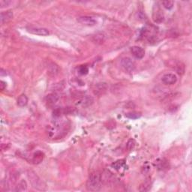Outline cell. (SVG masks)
Segmentation results:
<instances>
[{
  "mask_svg": "<svg viewBox=\"0 0 192 192\" xmlns=\"http://www.w3.org/2000/svg\"><path fill=\"white\" fill-rule=\"evenodd\" d=\"M102 175L98 172H93L89 175L86 182V188L90 191H98L102 188Z\"/></svg>",
  "mask_w": 192,
  "mask_h": 192,
  "instance_id": "1",
  "label": "cell"
},
{
  "mask_svg": "<svg viewBox=\"0 0 192 192\" xmlns=\"http://www.w3.org/2000/svg\"><path fill=\"white\" fill-rule=\"evenodd\" d=\"M29 178L30 182H31L33 188H37V189H38V190L44 189V187H45V186H42L43 183H42L41 179L38 178V176L35 174L34 172L30 171L29 173Z\"/></svg>",
  "mask_w": 192,
  "mask_h": 192,
  "instance_id": "2",
  "label": "cell"
},
{
  "mask_svg": "<svg viewBox=\"0 0 192 192\" xmlns=\"http://www.w3.org/2000/svg\"><path fill=\"white\" fill-rule=\"evenodd\" d=\"M121 64H122V68L128 72L134 71L136 67L135 62L133 61L131 59L129 58V57H125V58L122 59V61H121Z\"/></svg>",
  "mask_w": 192,
  "mask_h": 192,
  "instance_id": "3",
  "label": "cell"
},
{
  "mask_svg": "<svg viewBox=\"0 0 192 192\" xmlns=\"http://www.w3.org/2000/svg\"><path fill=\"white\" fill-rule=\"evenodd\" d=\"M77 21L83 25H85L87 26H93L97 23V22L92 17L89 16H81L79 17Z\"/></svg>",
  "mask_w": 192,
  "mask_h": 192,
  "instance_id": "4",
  "label": "cell"
},
{
  "mask_svg": "<svg viewBox=\"0 0 192 192\" xmlns=\"http://www.w3.org/2000/svg\"><path fill=\"white\" fill-rule=\"evenodd\" d=\"M29 33L31 34H34L36 35H41V36H46L50 34L48 29L45 28H40V27H28L26 28Z\"/></svg>",
  "mask_w": 192,
  "mask_h": 192,
  "instance_id": "5",
  "label": "cell"
},
{
  "mask_svg": "<svg viewBox=\"0 0 192 192\" xmlns=\"http://www.w3.org/2000/svg\"><path fill=\"white\" fill-rule=\"evenodd\" d=\"M161 80L165 85H173L177 81V76L174 74H166L162 77Z\"/></svg>",
  "mask_w": 192,
  "mask_h": 192,
  "instance_id": "6",
  "label": "cell"
},
{
  "mask_svg": "<svg viewBox=\"0 0 192 192\" xmlns=\"http://www.w3.org/2000/svg\"><path fill=\"white\" fill-rule=\"evenodd\" d=\"M59 99H60V96H59L58 94L53 92V93H50L46 96L45 102H46L47 105L48 107H53L57 103Z\"/></svg>",
  "mask_w": 192,
  "mask_h": 192,
  "instance_id": "7",
  "label": "cell"
},
{
  "mask_svg": "<svg viewBox=\"0 0 192 192\" xmlns=\"http://www.w3.org/2000/svg\"><path fill=\"white\" fill-rule=\"evenodd\" d=\"M131 51L132 55L137 60H141L145 56V50L140 47L134 46L131 49Z\"/></svg>",
  "mask_w": 192,
  "mask_h": 192,
  "instance_id": "8",
  "label": "cell"
},
{
  "mask_svg": "<svg viewBox=\"0 0 192 192\" xmlns=\"http://www.w3.org/2000/svg\"><path fill=\"white\" fill-rule=\"evenodd\" d=\"M153 21L157 23H161L164 21V15L163 14V11L158 6L153 12Z\"/></svg>",
  "mask_w": 192,
  "mask_h": 192,
  "instance_id": "9",
  "label": "cell"
},
{
  "mask_svg": "<svg viewBox=\"0 0 192 192\" xmlns=\"http://www.w3.org/2000/svg\"><path fill=\"white\" fill-rule=\"evenodd\" d=\"M107 88H108V86H107V84L106 83H98L96 84L95 89H94V93L96 95H102L107 92Z\"/></svg>",
  "mask_w": 192,
  "mask_h": 192,
  "instance_id": "10",
  "label": "cell"
},
{
  "mask_svg": "<svg viewBox=\"0 0 192 192\" xmlns=\"http://www.w3.org/2000/svg\"><path fill=\"white\" fill-rule=\"evenodd\" d=\"M106 39V35L104 33H95L92 36V40L94 43L97 44H101L104 43Z\"/></svg>",
  "mask_w": 192,
  "mask_h": 192,
  "instance_id": "11",
  "label": "cell"
},
{
  "mask_svg": "<svg viewBox=\"0 0 192 192\" xmlns=\"http://www.w3.org/2000/svg\"><path fill=\"white\" fill-rule=\"evenodd\" d=\"M13 17V13L11 11H2L1 12V15H0V20H1V23H4L12 19Z\"/></svg>",
  "mask_w": 192,
  "mask_h": 192,
  "instance_id": "12",
  "label": "cell"
},
{
  "mask_svg": "<svg viewBox=\"0 0 192 192\" xmlns=\"http://www.w3.org/2000/svg\"><path fill=\"white\" fill-rule=\"evenodd\" d=\"M44 157V155L42 152L38 151L34 153L33 156V159H32V161L35 164H38L39 163H41L42 161H43Z\"/></svg>",
  "mask_w": 192,
  "mask_h": 192,
  "instance_id": "13",
  "label": "cell"
},
{
  "mask_svg": "<svg viewBox=\"0 0 192 192\" xmlns=\"http://www.w3.org/2000/svg\"><path fill=\"white\" fill-rule=\"evenodd\" d=\"M60 71L58 65H56L55 63H50L48 66V74L50 76H56L58 75Z\"/></svg>",
  "mask_w": 192,
  "mask_h": 192,
  "instance_id": "14",
  "label": "cell"
},
{
  "mask_svg": "<svg viewBox=\"0 0 192 192\" xmlns=\"http://www.w3.org/2000/svg\"><path fill=\"white\" fill-rule=\"evenodd\" d=\"M152 182L150 179H146L143 184L140 185L139 188V191H148L151 189Z\"/></svg>",
  "mask_w": 192,
  "mask_h": 192,
  "instance_id": "15",
  "label": "cell"
},
{
  "mask_svg": "<svg viewBox=\"0 0 192 192\" xmlns=\"http://www.w3.org/2000/svg\"><path fill=\"white\" fill-rule=\"evenodd\" d=\"M28 104V98L26 95H21L17 98V104L20 107H25Z\"/></svg>",
  "mask_w": 192,
  "mask_h": 192,
  "instance_id": "16",
  "label": "cell"
},
{
  "mask_svg": "<svg viewBox=\"0 0 192 192\" xmlns=\"http://www.w3.org/2000/svg\"><path fill=\"white\" fill-rule=\"evenodd\" d=\"M125 117L131 119H139V118L141 117V113L136 112V111H132V112L126 113Z\"/></svg>",
  "mask_w": 192,
  "mask_h": 192,
  "instance_id": "17",
  "label": "cell"
},
{
  "mask_svg": "<svg viewBox=\"0 0 192 192\" xmlns=\"http://www.w3.org/2000/svg\"><path fill=\"white\" fill-rule=\"evenodd\" d=\"M26 188H27V185H26V182L24 181V180H22L21 182L18 184L17 186H16L15 191H26Z\"/></svg>",
  "mask_w": 192,
  "mask_h": 192,
  "instance_id": "18",
  "label": "cell"
},
{
  "mask_svg": "<svg viewBox=\"0 0 192 192\" xmlns=\"http://www.w3.org/2000/svg\"><path fill=\"white\" fill-rule=\"evenodd\" d=\"M161 4L163 5L164 8H166V9L171 10L174 6V2L171 1V0H165V1H162Z\"/></svg>",
  "mask_w": 192,
  "mask_h": 192,
  "instance_id": "19",
  "label": "cell"
},
{
  "mask_svg": "<svg viewBox=\"0 0 192 192\" xmlns=\"http://www.w3.org/2000/svg\"><path fill=\"white\" fill-rule=\"evenodd\" d=\"M135 140L134 139H130L129 141H128L127 144H126V147H127V149L129 151H131L135 146Z\"/></svg>",
  "mask_w": 192,
  "mask_h": 192,
  "instance_id": "20",
  "label": "cell"
},
{
  "mask_svg": "<svg viewBox=\"0 0 192 192\" xmlns=\"http://www.w3.org/2000/svg\"><path fill=\"white\" fill-rule=\"evenodd\" d=\"M89 72V68L86 65H81V66L79 68V73L82 75H87Z\"/></svg>",
  "mask_w": 192,
  "mask_h": 192,
  "instance_id": "21",
  "label": "cell"
},
{
  "mask_svg": "<svg viewBox=\"0 0 192 192\" xmlns=\"http://www.w3.org/2000/svg\"><path fill=\"white\" fill-rule=\"evenodd\" d=\"M124 160H119V161H117V162H115L114 164H112L113 167L116 168V169H119L120 167H122L123 166V164H125Z\"/></svg>",
  "mask_w": 192,
  "mask_h": 192,
  "instance_id": "22",
  "label": "cell"
},
{
  "mask_svg": "<svg viewBox=\"0 0 192 192\" xmlns=\"http://www.w3.org/2000/svg\"><path fill=\"white\" fill-rule=\"evenodd\" d=\"M92 102H93V99H92V98L86 97L85 99H84L83 103V105L87 107V106L91 105V104H92Z\"/></svg>",
  "mask_w": 192,
  "mask_h": 192,
  "instance_id": "23",
  "label": "cell"
},
{
  "mask_svg": "<svg viewBox=\"0 0 192 192\" xmlns=\"http://www.w3.org/2000/svg\"><path fill=\"white\" fill-rule=\"evenodd\" d=\"M158 163V167L159 170H164V168H166L167 167V161H164V160H161V162H157Z\"/></svg>",
  "mask_w": 192,
  "mask_h": 192,
  "instance_id": "24",
  "label": "cell"
},
{
  "mask_svg": "<svg viewBox=\"0 0 192 192\" xmlns=\"http://www.w3.org/2000/svg\"><path fill=\"white\" fill-rule=\"evenodd\" d=\"M9 4H11V2L10 1H5V0H1V1H0V6H1L2 8L8 6Z\"/></svg>",
  "mask_w": 192,
  "mask_h": 192,
  "instance_id": "25",
  "label": "cell"
},
{
  "mask_svg": "<svg viewBox=\"0 0 192 192\" xmlns=\"http://www.w3.org/2000/svg\"><path fill=\"white\" fill-rule=\"evenodd\" d=\"M6 87V83L4 81H1L0 82V89L2 91H3L5 89V88Z\"/></svg>",
  "mask_w": 192,
  "mask_h": 192,
  "instance_id": "26",
  "label": "cell"
}]
</instances>
